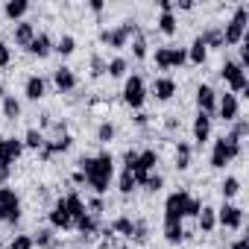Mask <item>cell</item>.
I'll return each mask as SVG.
<instances>
[{
    "label": "cell",
    "instance_id": "4",
    "mask_svg": "<svg viewBox=\"0 0 249 249\" xmlns=\"http://www.w3.org/2000/svg\"><path fill=\"white\" fill-rule=\"evenodd\" d=\"M240 156V144L229 141V138H217L214 141V150H211V167L214 170H223L229 161H234Z\"/></svg>",
    "mask_w": 249,
    "mask_h": 249
},
{
    "label": "cell",
    "instance_id": "8",
    "mask_svg": "<svg viewBox=\"0 0 249 249\" xmlns=\"http://www.w3.org/2000/svg\"><path fill=\"white\" fill-rule=\"evenodd\" d=\"M135 33H138V24L126 21V24H120L117 30H103V33H100V41L108 44V47H126L129 36H135Z\"/></svg>",
    "mask_w": 249,
    "mask_h": 249
},
{
    "label": "cell",
    "instance_id": "38",
    "mask_svg": "<svg viewBox=\"0 0 249 249\" xmlns=\"http://www.w3.org/2000/svg\"><path fill=\"white\" fill-rule=\"evenodd\" d=\"M249 132V123L246 120H234V126H231V135H229V141H234V144H240V138Z\"/></svg>",
    "mask_w": 249,
    "mask_h": 249
},
{
    "label": "cell",
    "instance_id": "12",
    "mask_svg": "<svg viewBox=\"0 0 249 249\" xmlns=\"http://www.w3.org/2000/svg\"><path fill=\"white\" fill-rule=\"evenodd\" d=\"M217 220H220L226 229H240V226H243V208H237V205L226 202V205L217 211Z\"/></svg>",
    "mask_w": 249,
    "mask_h": 249
},
{
    "label": "cell",
    "instance_id": "7",
    "mask_svg": "<svg viewBox=\"0 0 249 249\" xmlns=\"http://www.w3.org/2000/svg\"><path fill=\"white\" fill-rule=\"evenodd\" d=\"M156 164H159V153L156 150H144V153H138V159H135V164H132V176H135V185H144L147 182V176L156 170Z\"/></svg>",
    "mask_w": 249,
    "mask_h": 249
},
{
    "label": "cell",
    "instance_id": "11",
    "mask_svg": "<svg viewBox=\"0 0 249 249\" xmlns=\"http://www.w3.org/2000/svg\"><path fill=\"white\" fill-rule=\"evenodd\" d=\"M24 153V141L18 138H0V167H9L21 159Z\"/></svg>",
    "mask_w": 249,
    "mask_h": 249
},
{
    "label": "cell",
    "instance_id": "2",
    "mask_svg": "<svg viewBox=\"0 0 249 249\" xmlns=\"http://www.w3.org/2000/svg\"><path fill=\"white\" fill-rule=\"evenodd\" d=\"M199 211H202V202L194 199L188 191H176L164 202V220H179L182 223L185 217H196Z\"/></svg>",
    "mask_w": 249,
    "mask_h": 249
},
{
    "label": "cell",
    "instance_id": "33",
    "mask_svg": "<svg viewBox=\"0 0 249 249\" xmlns=\"http://www.w3.org/2000/svg\"><path fill=\"white\" fill-rule=\"evenodd\" d=\"M59 56H71L73 50H76V41H73V36H62L59 41H56V47H53Z\"/></svg>",
    "mask_w": 249,
    "mask_h": 249
},
{
    "label": "cell",
    "instance_id": "19",
    "mask_svg": "<svg viewBox=\"0 0 249 249\" xmlns=\"http://www.w3.org/2000/svg\"><path fill=\"white\" fill-rule=\"evenodd\" d=\"M53 82H56V88H59V91H73V88H76V76H73V71H71V68H56Z\"/></svg>",
    "mask_w": 249,
    "mask_h": 249
},
{
    "label": "cell",
    "instance_id": "44",
    "mask_svg": "<svg viewBox=\"0 0 249 249\" xmlns=\"http://www.w3.org/2000/svg\"><path fill=\"white\" fill-rule=\"evenodd\" d=\"M33 243H38V246H44V249H50L53 246V234L44 229V231H38V237H33Z\"/></svg>",
    "mask_w": 249,
    "mask_h": 249
},
{
    "label": "cell",
    "instance_id": "41",
    "mask_svg": "<svg viewBox=\"0 0 249 249\" xmlns=\"http://www.w3.org/2000/svg\"><path fill=\"white\" fill-rule=\"evenodd\" d=\"M138 185H135V176L129 173V170H123V176H120V194H132Z\"/></svg>",
    "mask_w": 249,
    "mask_h": 249
},
{
    "label": "cell",
    "instance_id": "43",
    "mask_svg": "<svg viewBox=\"0 0 249 249\" xmlns=\"http://www.w3.org/2000/svg\"><path fill=\"white\" fill-rule=\"evenodd\" d=\"M161 185H164V179H161L159 173H156V176L150 173V176H147V182H144V188H147V191H161Z\"/></svg>",
    "mask_w": 249,
    "mask_h": 249
},
{
    "label": "cell",
    "instance_id": "21",
    "mask_svg": "<svg viewBox=\"0 0 249 249\" xmlns=\"http://www.w3.org/2000/svg\"><path fill=\"white\" fill-rule=\"evenodd\" d=\"M62 202H65V208H68V214H71V220H73V223L85 214V202L79 199V194H68Z\"/></svg>",
    "mask_w": 249,
    "mask_h": 249
},
{
    "label": "cell",
    "instance_id": "26",
    "mask_svg": "<svg viewBox=\"0 0 249 249\" xmlns=\"http://www.w3.org/2000/svg\"><path fill=\"white\" fill-rule=\"evenodd\" d=\"M196 217H199V229H202V231H214V226H217V211H214L211 205H202V211H199Z\"/></svg>",
    "mask_w": 249,
    "mask_h": 249
},
{
    "label": "cell",
    "instance_id": "52",
    "mask_svg": "<svg viewBox=\"0 0 249 249\" xmlns=\"http://www.w3.org/2000/svg\"><path fill=\"white\" fill-rule=\"evenodd\" d=\"M9 179V167H0V182H6Z\"/></svg>",
    "mask_w": 249,
    "mask_h": 249
},
{
    "label": "cell",
    "instance_id": "39",
    "mask_svg": "<svg viewBox=\"0 0 249 249\" xmlns=\"http://www.w3.org/2000/svg\"><path fill=\"white\" fill-rule=\"evenodd\" d=\"M220 191H223V196H226V199H231V196H234V194L240 191V182H237L234 176H229V179H226V182L220 185Z\"/></svg>",
    "mask_w": 249,
    "mask_h": 249
},
{
    "label": "cell",
    "instance_id": "51",
    "mask_svg": "<svg viewBox=\"0 0 249 249\" xmlns=\"http://www.w3.org/2000/svg\"><path fill=\"white\" fill-rule=\"evenodd\" d=\"M91 9L94 12H103V0H91Z\"/></svg>",
    "mask_w": 249,
    "mask_h": 249
},
{
    "label": "cell",
    "instance_id": "22",
    "mask_svg": "<svg viewBox=\"0 0 249 249\" xmlns=\"http://www.w3.org/2000/svg\"><path fill=\"white\" fill-rule=\"evenodd\" d=\"M164 237H167V243H182L185 240V229H182V223L179 220H164Z\"/></svg>",
    "mask_w": 249,
    "mask_h": 249
},
{
    "label": "cell",
    "instance_id": "17",
    "mask_svg": "<svg viewBox=\"0 0 249 249\" xmlns=\"http://www.w3.org/2000/svg\"><path fill=\"white\" fill-rule=\"evenodd\" d=\"M33 56H38V59H44V56H50V50H53V41H50V36H44V33H36V38L30 41V47H27Z\"/></svg>",
    "mask_w": 249,
    "mask_h": 249
},
{
    "label": "cell",
    "instance_id": "34",
    "mask_svg": "<svg viewBox=\"0 0 249 249\" xmlns=\"http://www.w3.org/2000/svg\"><path fill=\"white\" fill-rule=\"evenodd\" d=\"M73 226H76V229H79L82 234H94V231H97V220H94V217H91L88 211H85V214H82V217H79V220H76Z\"/></svg>",
    "mask_w": 249,
    "mask_h": 249
},
{
    "label": "cell",
    "instance_id": "50",
    "mask_svg": "<svg viewBox=\"0 0 249 249\" xmlns=\"http://www.w3.org/2000/svg\"><path fill=\"white\" fill-rule=\"evenodd\" d=\"M231 249H249V243H246V237H240V240H234V243H231Z\"/></svg>",
    "mask_w": 249,
    "mask_h": 249
},
{
    "label": "cell",
    "instance_id": "37",
    "mask_svg": "<svg viewBox=\"0 0 249 249\" xmlns=\"http://www.w3.org/2000/svg\"><path fill=\"white\" fill-rule=\"evenodd\" d=\"M24 147H33V150H41V147H44V135H41L38 129H30V132L24 135Z\"/></svg>",
    "mask_w": 249,
    "mask_h": 249
},
{
    "label": "cell",
    "instance_id": "18",
    "mask_svg": "<svg viewBox=\"0 0 249 249\" xmlns=\"http://www.w3.org/2000/svg\"><path fill=\"white\" fill-rule=\"evenodd\" d=\"M71 144H73V138L71 135H62V138H56V141H44V147H41V159L47 161L50 156H56V153H65V150H71Z\"/></svg>",
    "mask_w": 249,
    "mask_h": 249
},
{
    "label": "cell",
    "instance_id": "16",
    "mask_svg": "<svg viewBox=\"0 0 249 249\" xmlns=\"http://www.w3.org/2000/svg\"><path fill=\"white\" fill-rule=\"evenodd\" d=\"M50 226L53 229H73V220H71V214H68V208H65V202L59 199L56 205H53V211H50Z\"/></svg>",
    "mask_w": 249,
    "mask_h": 249
},
{
    "label": "cell",
    "instance_id": "30",
    "mask_svg": "<svg viewBox=\"0 0 249 249\" xmlns=\"http://www.w3.org/2000/svg\"><path fill=\"white\" fill-rule=\"evenodd\" d=\"M159 30H161L164 36H173V33H176V15H173V9H170V12H161V18H159Z\"/></svg>",
    "mask_w": 249,
    "mask_h": 249
},
{
    "label": "cell",
    "instance_id": "31",
    "mask_svg": "<svg viewBox=\"0 0 249 249\" xmlns=\"http://www.w3.org/2000/svg\"><path fill=\"white\" fill-rule=\"evenodd\" d=\"M188 164H191V147L185 141H179V147H176V167L188 170Z\"/></svg>",
    "mask_w": 249,
    "mask_h": 249
},
{
    "label": "cell",
    "instance_id": "27",
    "mask_svg": "<svg viewBox=\"0 0 249 249\" xmlns=\"http://www.w3.org/2000/svg\"><path fill=\"white\" fill-rule=\"evenodd\" d=\"M33 38H36V27H33V24H18V27H15V41H18L21 47H30Z\"/></svg>",
    "mask_w": 249,
    "mask_h": 249
},
{
    "label": "cell",
    "instance_id": "48",
    "mask_svg": "<svg viewBox=\"0 0 249 249\" xmlns=\"http://www.w3.org/2000/svg\"><path fill=\"white\" fill-rule=\"evenodd\" d=\"M88 208H91V217H97V214L103 211V199H91V202H88Z\"/></svg>",
    "mask_w": 249,
    "mask_h": 249
},
{
    "label": "cell",
    "instance_id": "1",
    "mask_svg": "<svg viewBox=\"0 0 249 249\" xmlns=\"http://www.w3.org/2000/svg\"><path fill=\"white\" fill-rule=\"evenodd\" d=\"M79 173L85 176V182H88L97 194H106V191H108V182H111V176H114V159H111V153L82 156V159H79Z\"/></svg>",
    "mask_w": 249,
    "mask_h": 249
},
{
    "label": "cell",
    "instance_id": "20",
    "mask_svg": "<svg viewBox=\"0 0 249 249\" xmlns=\"http://www.w3.org/2000/svg\"><path fill=\"white\" fill-rule=\"evenodd\" d=\"M153 94H156L161 103H167V100L176 94V82H173L170 76H161V79H156V85H153Z\"/></svg>",
    "mask_w": 249,
    "mask_h": 249
},
{
    "label": "cell",
    "instance_id": "3",
    "mask_svg": "<svg viewBox=\"0 0 249 249\" xmlns=\"http://www.w3.org/2000/svg\"><path fill=\"white\" fill-rule=\"evenodd\" d=\"M246 21H249V9L246 6H237L234 15H231V21L223 30V44H240L246 38Z\"/></svg>",
    "mask_w": 249,
    "mask_h": 249
},
{
    "label": "cell",
    "instance_id": "32",
    "mask_svg": "<svg viewBox=\"0 0 249 249\" xmlns=\"http://www.w3.org/2000/svg\"><path fill=\"white\" fill-rule=\"evenodd\" d=\"M106 73H108V76H123V73H126V59H123V56H114L111 62H106Z\"/></svg>",
    "mask_w": 249,
    "mask_h": 249
},
{
    "label": "cell",
    "instance_id": "28",
    "mask_svg": "<svg viewBox=\"0 0 249 249\" xmlns=\"http://www.w3.org/2000/svg\"><path fill=\"white\" fill-rule=\"evenodd\" d=\"M3 117H6V120H18V117H21V103H18L12 94L3 97Z\"/></svg>",
    "mask_w": 249,
    "mask_h": 249
},
{
    "label": "cell",
    "instance_id": "35",
    "mask_svg": "<svg viewBox=\"0 0 249 249\" xmlns=\"http://www.w3.org/2000/svg\"><path fill=\"white\" fill-rule=\"evenodd\" d=\"M199 38L205 41V47H223V33L220 30H205Z\"/></svg>",
    "mask_w": 249,
    "mask_h": 249
},
{
    "label": "cell",
    "instance_id": "25",
    "mask_svg": "<svg viewBox=\"0 0 249 249\" xmlns=\"http://www.w3.org/2000/svg\"><path fill=\"white\" fill-rule=\"evenodd\" d=\"M205 56H208V47H205L202 38H196V41L191 44V50H188V62H191V65H202Z\"/></svg>",
    "mask_w": 249,
    "mask_h": 249
},
{
    "label": "cell",
    "instance_id": "47",
    "mask_svg": "<svg viewBox=\"0 0 249 249\" xmlns=\"http://www.w3.org/2000/svg\"><path fill=\"white\" fill-rule=\"evenodd\" d=\"M12 62V53H9V47L6 44H0V68H6Z\"/></svg>",
    "mask_w": 249,
    "mask_h": 249
},
{
    "label": "cell",
    "instance_id": "29",
    "mask_svg": "<svg viewBox=\"0 0 249 249\" xmlns=\"http://www.w3.org/2000/svg\"><path fill=\"white\" fill-rule=\"evenodd\" d=\"M108 231H120L123 237H132V231H135V223L129 220V217H117L114 223H111V229Z\"/></svg>",
    "mask_w": 249,
    "mask_h": 249
},
{
    "label": "cell",
    "instance_id": "10",
    "mask_svg": "<svg viewBox=\"0 0 249 249\" xmlns=\"http://www.w3.org/2000/svg\"><path fill=\"white\" fill-rule=\"evenodd\" d=\"M188 62V50L185 47H159L156 50V65L161 68V71H167V68H182Z\"/></svg>",
    "mask_w": 249,
    "mask_h": 249
},
{
    "label": "cell",
    "instance_id": "9",
    "mask_svg": "<svg viewBox=\"0 0 249 249\" xmlns=\"http://www.w3.org/2000/svg\"><path fill=\"white\" fill-rule=\"evenodd\" d=\"M147 100V85L141 76H129L126 85H123V103H126L129 108H141Z\"/></svg>",
    "mask_w": 249,
    "mask_h": 249
},
{
    "label": "cell",
    "instance_id": "42",
    "mask_svg": "<svg viewBox=\"0 0 249 249\" xmlns=\"http://www.w3.org/2000/svg\"><path fill=\"white\" fill-rule=\"evenodd\" d=\"M36 243H33V237L30 234H18L12 243H9V249H33Z\"/></svg>",
    "mask_w": 249,
    "mask_h": 249
},
{
    "label": "cell",
    "instance_id": "13",
    "mask_svg": "<svg viewBox=\"0 0 249 249\" xmlns=\"http://www.w3.org/2000/svg\"><path fill=\"white\" fill-rule=\"evenodd\" d=\"M217 111H220V117H223L226 123H234V120H237V114H240L237 97H234V94H223V97H220V103H217Z\"/></svg>",
    "mask_w": 249,
    "mask_h": 249
},
{
    "label": "cell",
    "instance_id": "40",
    "mask_svg": "<svg viewBox=\"0 0 249 249\" xmlns=\"http://www.w3.org/2000/svg\"><path fill=\"white\" fill-rule=\"evenodd\" d=\"M114 138V126H111V123L106 120V123H100V129H97V141L100 144H108Z\"/></svg>",
    "mask_w": 249,
    "mask_h": 249
},
{
    "label": "cell",
    "instance_id": "24",
    "mask_svg": "<svg viewBox=\"0 0 249 249\" xmlns=\"http://www.w3.org/2000/svg\"><path fill=\"white\" fill-rule=\"evenodd\" d=\"M24 94H27V100H41L44 97V79L41 76H30L27 85H24Z\"/></svg>",
    "mask_w": 249,
    "mask_h": 249
},
{
    "label": "cell",
    "instance_id": "5",
    "mask_svg": "<svg viewBox=\"0 0 249 249\" xmlns=\"http://www.w3.org/2000/svg\"><path fill=\"white\" fill-rule=\"evenodd\" d=\"M0 220H6V223L21 220V199L12 188H0Z\"/></svg>",
    "mask_w": 249,
    "mask_h": 249
},
{
    "label": "cell",
    "instance_id": "14",
    "mask_svg": "<svg viewBox=\"0 0 249 249\" xmlns=\"http://www.w3.org/2000/svg\"><path fill=\"white\" fill-rule=\"evenodd\" d=\"M208 135H211V114L199 111V114L194 117V141L202 147V144L208 141Z\"/></svg>",
    "mask_w": 249,
    "mask_h": 249
},
{
    "label": "cell",
    "instance_id": "46",
    "mask_svg": "<svg viewBox=\"0 0 249 249\" xmlns=\"http://www.w3.org/2000/svg\"><path fill=\"white\" fill-rule=\"evenodd\" d=\"M132 237H135L138 243H144V240H147V226H144V223H135V231H132Z\"/></svg>",
    "mask_w": 249,
    "mask_h": 249
},
{
    "label": "cell",
    "instance_id": "45",
    "mask_svg": "<svg viewBox=\"0 0 249 249\" xmlns=\"http://www.w3.org/2000/svg\"><path fill=\"white\" fill-rule=\"evenodd\" d=\"M103 73H106V62L100 56H94L91 59V76H103Z\"/></svg>",
    "mask_w": 249,
    "mask_h": 249
},
{
    "label": "cell",
    "instance_id": "36",
    "mask_svg": "<svg viewBox=\"0 0 249 249\" xmlns=\"http://www.w3.org/2000/svg\"><path fill=\"white\" fill-rule=\"evenodd\" d=\"M132 56H135V59H144V56H147V38H144V33H141V30L135 33V41H132Z\"/></svg>",
    "mask_w": 249,
    "mask_h": 249
},
{
    "label": "cell",
    "instance_id": "53",
    "mask_svg": "<svg viewBox=\"0 0 249 249\" xmlns=\"http://www.w3.org/2000/svg\"><path fill=\"white\" fill-rule=\"evenodd\" d=\"M0 97H6V88H3V85H0Z\"/></svg>",
    "mask_w": 249,
    "mask_h": 249
},
{
    "label": "cell",
    "instance_id": "23",
    "mask_svg": "<svg viewBox=\"0 0 249 249\" xmlns=\"http://www.w3.org/2000/svg\"><path fill=\"white\" fill-rule=\"evenodd\" d=\"M27 9H30L27 0H9V3L3 6V15H6L9 21H18L21 15H27Z\"/></svg>",
    "mask_w": 249,
    "mask_h": 249
},
{
    "label": "cell",
    "instance_id": "6",
    "mask_svg": "<svg viewBox=\"0 0 249 249\" xmlns=\"http://www.w3.org/2000/svg\"><path fill=\"white\" fill-rule=\"evenodd\" d=\"M220 76L229 82V94H240V91H246V73H243V68H240V62H234V59H226V65L220 68Z\"/></svg>",
    "mask_w": 249,
    "mask_h": 249
},
{
    "label": "cell",
    "instance_id": "49",
    "mask_svg": "<svg viewBox=\"0 0 249 249\" xmlns=\"http://www.w3.org/2000/svg\"><path fill=\"white\" fill-rule=\"evenodd\" d=\"M135 159H138V153H135V150H129L126 156H123V161H126V170H132V164H135Z\"/></svg>",
    "mask_w": 249,
    "mask_h": 249
},
{
    "label": "cell",
    "instance_id": "15",
    "mask_svg": "<svg viewBox=\"0 0 249 249\" xmlns=\"http://www.w3.org/2000/svg\"><path fill=\"white\" fill-rule=\"evenodd\" d=\"M196 106H199V111L214 114V108H217V94H214L211 85H199V88H196Z\"/></svg>",
    "mask_w": 249,
    "mask_h": 249
}]
</instances>
